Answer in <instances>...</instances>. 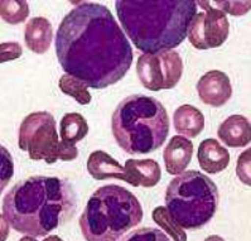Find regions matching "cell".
<instances>
[{
	"label": "cell",
	"instance_id": "cell-1",
	"mask_svg": "<svg viewBox=\"0 0 251 241\" xmlns=\"http://www.w3.org/2000/svg\"><path fill=\"white\" fill-rule=\"evenodd\" d=\"M56 54L67 75L102 90L124 79L133 50L110 9L86 3L72 9L56 33Z\"/></svg>",
	"mask_w": 251,
	"mask_h": 241
},
{
	"label": "cell",
	"instance_id": "cell-2",
	"mask_svg": "<svg viewBox=\"0 0 251 241\" xmlns=\"http://www.w3.org/2000/svg\"><path fill=\"white\" fill-rule=\"evenodd\" d=\"M76 210L72 186L58 177L34 176L19 181L3 201V215L10 226L33 239L45 238L67 224Z\"/></svg>",
	"mask_w": 251,
	"mask_h": 241
},
{
	"label": "cell",
	"instance_id": "cell-3",
	"mask_svg": "<svg viewBox=\"0 0 251 241\" xmlns=\"http://www.w3.org/2000/svg\"><path fill=\"white\" fill-rule=\"evenodd\" d=\"M115 8L127 37L144 53L178 47L197 14L196 0H116Z\"/></svg>",
	"mask_w": 251,
	"mask_h": 241
},
{
	"label": "cell",
	"instance_id": "cell-4",
	"mask_svg": "<svg viewBox=\"0 0 251 241\" xmlns=\"http://www.w3.org/2000/svg\"><path fill=\"white\" fill-rule=\"evenodd\" d=\"M111 130L119 147L127 154L153 153L169 134L168 112L155 97L131 95L112 114Z\"/></svg>",
	"mask_w": 251,
	"mask_h": 241
},
{
	"label": "cell",
	"instance_id": "cell-5",
	"mask_svg": "<svg viewBox=\"0 0 251 241\" xmlns=\"http://www.w3.org/2000/svg\"><path fill=\"white\" fill-rule=\"evenodd\" d=\"M143 220L139 200L116 185L100 187L92 193L78 224L86 240L116 241Z\"/></svg>",
	"mask_w": 251,
	"mask_h": 241
},
{
	"label": "cell",
	"instance_id": "cell-6",
	"mask_svg": "<svg viewBox=\"0 0 251 241\" xmlns=\"http://www.w3.org/2000/svg\"><path fill=\"white\" fill-rule=\"evenodd\" d=\"M166 205L182 229H201L217 211L219 189L206 174L198 171L183 172L169 183Z\"/></svg>",
	"mask_w": 251,
	"mask_h": 241
},
{
	"label": "cell",
	"instance_id": "cell-7",
	"mask_svg": "<svg viewBox=\"0 0 251 241\" xmlns=\"http://www.w3.org/2000/svg\"><path fill=\"white\" fill-rule=\"evenodd\" d=\"M18 144L32 161H45L47 164L57 161L71 162L78 156L76 145L59 141L56 120L47 111L32 112L24 118L19 128Z\"/></svg>",
	"mask_w": 251,
	"mask_h": 241
},
{
	"label": "cell",
	"instance_id": "cell-8",
	"mask_svg": "<svg viewBox=\"0 0 251 241\" xmlns=\"http://www.w3.org/2000/svg\"><path fill=\"white\" fill-rule=\"evenodd\" d=\"M136 74L142 85L151 91L171 90L179 82L183 62L176 51L143 53L138 58Z\"/></svg>",
	"mask_w": 251,
	"mask_h": 241
},
{
	"label": "cell",
	"instance_id": "cell-9",
	"mask_svg": "<svg viewBox=\"0 0 251 241\" xmlns=\"http://www.w3.org/2000/svg\"><path fill=\"white\" fill-rule=\"evenodd\" d=\"M228 29L230 23L226 13L221 10H207L195 15L187 37L197 50H211L220 47L226 42Z\"/></svg>",
	"mask_w": 251,
	"mask_h": 241
},
{
	"label": "cell",
	"instance_id": "cell-10",
	"mask_svg": "<svg viewBox=\"0 0 251 241\" xmlns=\"http://www.w3.org/2000/svg\"><path fill=\"white\" fill-rule=\"evenodd\" d=\"M197 92L202 103L213 107H220L232 96V86L225 72L212 70L200 79L197 82Z\"/></svg>",
	"mask_w": 251,
	"mask_h": 241
},
{
	"label": "cell",
	"instance_id": "cell-11",
	"mask_svg": "<svg viewBox=\"0 0 251 241\" xmlns=\"http://www.w3.org/2000/svg\"><path fill=\"white\" fill-rule=\"evenodd\" d=\"M192 141L186 136H173L167 144L164 153H163L167 173L172 174V176H178V174L183 173L192 161Z\"/></svg>",
	"mask_w": 251,
	"mask_h": 241
},
{
	"label": "cell",
	"instance_id": "cell-12",
	"mask_svg": "<svg viewBox=\"0 0 251 241\" xmlns=\"http://www.w3.org/2000/svg\"><path fill=\"white\" fill-rule=\"evenodd\" d=\"M87 171L96 181L118 178L130 185V177L126 168L121 167L118 161L103 150H95L87 159Z\"/></svg>",
	"mask_w": 251,
	"mask_h": 241
},
{
	"label": "cell",
	"instance_id": "cell-13",
	"mask_svg": "<svg viewBox=\"0 0 251 241\" xmlns=\"http://www.w3.org/2000/svg\"><path fill=\"white\" fill-rule=\"evenodd\" d=\"M197 159L202 171L208 174H217L227 168L230 153L216 139L208 138L198 147Z\"/></svg>",
	"mask_w": 251,
	"mask_h": 241
},
{
	"label": "cell",
	"instance_id": "cell-14",
	"mask_svg": "<svg viewBox=\"0 0 251 241\" xmlns=\"http://www.w3.org/2000/svg\"><path fill=\"white\" fill-rule=\"evenodd\" d=\"M217 135L230 148H242L251 143V123L244 115H231L220 125Z\"/></svg>",
	"mask_w": 251,
	"mask_h": 241
},
{
	"label": "cell",
	"instance_id": "cell-15",
	"mask_svg": "<svg viewBox=\"0 0 251 241\" xmlns=\"http://www.w3.org/2000/svg\"><path fill=\"white\" fill-rule=\"evenodd\" d=\"M53 39V28L48 19L43 17L32 18L24 29V41L28 50L37 54H43L50 50Z\"/></svg>",
	"mask_w": 251,
	"mask_h": 241
},
{
	"label": "cell",
	"instance_id": "cell-16",
	"mask_svg": "<svg viewBox=\"0 0 251 241\" xmlns=\"http://www.w3.org/2000/svg\"><path fill=\"white\" fill-rule=\"evenodd\" d=\"M130 177V186L151 188L159 183L162 169L154 159H127L124 165Z\"/></svg>",
	"mask_w": 251,
	"mask_h": 241
},
{
	"label": "cell",
	"instance_id": "cell-17",
	"mask_svg": "<svg viewBox=\"0 0 251 241\" xmlns=\"http://www.w3.org/2000/svg\"><path fill=\"white\" fill-rule=\"evenodd\" d=\"M173 124L176 132L186 138H197L204 129V116L195 106L182 105L173 114Z\"/></svg>",
	"mask_w": 251,
	"mask_h": 241
},
{
	"label": "cell",
	"instance_id": "cell-18",
	"mask_svg": "<svg viewBox=\"0 0 251 241\" xmlns=\"http://www.w3.org/2000/svg\"><path fill=\"white\" fill-rule=\"evenodd\" d=\"M89 133V125L78 112H68L59 123V135L66 143L75 144L82 140Z\"/></svg>",
	"mask_w": 251,
	"mask_h": 241
},
{
	"label": "cell",
	"instance_id": "cell-19",
	"mask_svg": "<svg viewBox=\"0 0 251 241\" xmlns=\"http://www.w3.org/2000/svg\"><path fill=\"white\" fill-rule=\"evenodd\" d=\"M29 15L27 0H0V18L5 23L17 26L25 22Z\"/></svg>",
	"mask_w": 251,
	"mask_h": 241
},
{
	"label": "cell",
	"instance_id": "cell-20",
	"mask_svg": "<svg viewBox=\"0 0 251 241\" xmlns=\"http://www.w3.org/2000/svg\"><path fill=\"white\" fill-rule=\"evenodd\" d=\"M58 86L63 94L74 97L80 105H89L91 103V94L87 90L89 86L81 80L66 74L59 79Z\"/></svg>",
	"mask_w": 251,
	"mask_h": 241
},
{
	"label": "cell",
	"instance_id": "cell-21",
	"mask_svg": "<svg viewBox=\"0 0 251 241\" xmlns=\"http://www.w3.org/2000/svg\"><path fill=\"white\" fill-rule=\"evenodd\" d=\"M151 217L153 220L159 225L160 227L164 229L167 234L171 235V238L173 240H187V234L184 233V229L179 226V225L176 222V220L172 217V215L169 214L168 209L166 207L159 206L157 209L153 210V214H151Z\"/></svg>",
	"mask_w": 251,
	"mask_h": 241
},
{
	"label": "cell",
	"instance_id": "cell-22",
	"mask_svg": "<svg viewBox=\"0 0 251 241\" xmlns=\"http://www.w3.org/2000/svg\"><path fill=\"white\" fill-rule=\"evenodd\" d=\"M14 174V161L5 147L0 144V196Z\"/></svg>",
	"mask_w": 251,
	"mask_h": 241
},
{
	"label": "cell",
	"instance_id": "cell-23",
	"mask_svg": "<svg viewBox=\"0 0 251 241\" xmlns=\"http://www.w3.org/2000/svg\"><path fill=\"white\" fill-rule=\"evenodd\" d=\"M236 174L244 185L251 187V148L240 154L236 164Z\"/></svg>",
	"mask_w": 251,
	"mask_h": 241
},
{
	"label": "cell",
	"instance_id": "cell-24",
	"mask_svg": "<svg viewBox=\"0 0 251 241\" xmlns=\"http://www.w3.org/2000/svg\"><path fill=\"white\" fill-rule=\"evenodd\" d=\"M23 54V48L17 42L0 43V63L17 59Z\"/></svg>",
	"mask_w": 251,
	"mask_h": 241
},
{
	"label": "cell",
	"instance_id": "cell-25",
	"mask_svg": "<svg viewBox=\"0 0 251 241\" xmlns=\"http://www.w3.org/2000/svg\"><path fill=\"white\" fill-rule=\"evenodd\" d=\"M196 4L204 12L207 10H221L224 13H230L231 0H196Z\"/></svg>",
	"mask_w": 251,
	"mask_h": 241
},
{
	"label": "cell",
	"instance_id": "cell-26",
	"mask_svg": "<svg viewBox=\"0 0 251 241\" xmlns=\"http://www.w3.org/2000/svg\"><path fill=\"white\" fill-rule=\"evenodd\" d=\"M251 10V0H231V8L228 14L240 17Z\"/></svg>",
	"mask_w": 251,
	"mask_h": 241
},
{
	"label": "cell",
	"instance_id": "cell-27",
	"mask_svg": "<svg viewBox=\"0 0 251 241\" xmlns=\"http://www.w3.org/2000/svg\"><path fill=\"white\" fill-rule=\"evenodd\" d=\"M9 222L4 217V215L0 214V241H4L8 239L9 235Z\"/></svg>",
	"mask_w": 251,
	"mask_h": 241
},
{
	"label": "cell",
	"instance_id": "cell-28",
	"mask_svg": "<svg viewBox=\"0 0 251 241\" xmlns=\"http://www.w3.org/2000/svg\"><path fill=\"white\" fill-rule=\"evenodd\" d=\"M70 3L72 4V5H80V4L85 3V1H87V0H68Z\"/></svg>",
	"mask_w": 251,
	"mask_h": 241
}]
</instances>
